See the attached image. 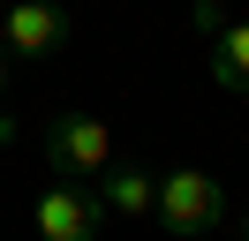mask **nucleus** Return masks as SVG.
Instances as JSON below:
<instances>
[{"label":"nucleus","mask_w":249,"mask_h":241,"mask_svg":"<svg viewBox=\"0 0 249 241\" xmlns=\"http://www.w3.org/2000/svg\"><path fill=\"white\" fill-rule=\"evenodd\" d=\"M151 219L166 226L174 241H204V234H219V226H227V181L204 173V166H174V173L159 181Z\"/></svg>","instance_id":"nucleus-1"},{"label":"nucleus","mask_w":249,"mask_h":241,"mask_svg":"<svg viewBox=\"0 0 249 241\" xmlns=\"http://www.w3.org/2000/svg\"><path fill=\"white\" fill-rule=\"evenodd\" d=\"M46 166L61 181H98L113 166V128L98 113H53L46 120Z\"/></svg>","instance_id":"nucleus-2"},{"label":"nucleus","mask_w":249,"mask_h":241,"mask_svg":"<svg viewBox=\"0 0 249 241\" xmlns=\"http://www.w3.org/2000/svg\"><path fill=\"white\" fill-rule=\"evenodd\" d=\"M31 226L46 241H98V234H106V204H98L91 181H53V189H38Z\"/></svg>","instance_id":"nucleus-3"},{"label":"nucleus","mask_w":249,"mask_h":241,"mask_svg":"<svg viewBox=\"0 0 249 241\" xmlns=\"http://www.w3.org/2000/svg\"><path fill=\"white\" fill-rule=\"evenodd\" d=\"M196 30L212 45V90L249 98V15H227L219 0H196Z\"/></svg>","instance_id":"nucleus-4"},{"label":"nucleus","mask_w":249,"mask_h":241,"mask_svg":"<svg viewBox=\"0 0 249 241\" xmlns=\"http://www.w3.org/2000/svg\"><path fill=\"white\" fill-rule=\"evenodd\" d=\"M68 45V8L61 0H8V60H46Z\"/></svg>","instance_id":"nucleus-5"},{"label":"nucleus","mask_w":249,"mask_h":241,"mask_svg":"<svg viewBox=\"0 0 249 241\" xmlns=\"http://www.w3.org/2000/svg\"><path fill=\"white\" fill-rule=\"evenodd\" d=\"M98 204H106L113 219H151L159 181L143 173V166H106V173H98Z\"/></svg>","instance_id":"nucleus-6"},{"label":"nucleus","mask_w":249,"mask_h":241,"mask_svg":"<svg viewBox=\"0 0 249 241\" xmlns=\"http://www.w3.org/2000/svg\"><path fill=\"white\" fill-rule=\"evenodd\" d=\"M8 143H16V120H8V113H0V151H8Z\"/></svg>","instance_id":"nucleus-7"},{"label":"nucleus","mask_w":249,"mask_h":241,"mask_svg":"<svg viewBox=\"0 0 249 241\" xmlns=\"http://www.w3.org/2000/svg\"><path fill=\"white\" fill-rule=\"evenodd\" d=\"M0 53H8V8H0Z\"/></svg>","instance_id":"nucleus-8"},{"label":"nucleus","mask_w":249,"mask_h":241,"mask_svg":"<svg viewBox=\"0 0 249 241\" xmlns=\"http://www.w3.org/2000/svg\"><path fill=\"white\" fill-rule=\"evenodd\" d=\"M0 98H8V53H0Z\"/></svg>","instance_id":"nucleus-9"},{"label":"nucleus","mask_w":249,"mask_h":241,"mask_svg":"<svg viewBox=\"0 0 249 241\" xmlns=\"http://www.w3.org/2000/svg\"><path fill=\"white\" fill-rule=\"evenodd\" d=\"M242 234H249V219H242Z\"/></svg>","instance_id":"nucleus-10"}]
</instances>
